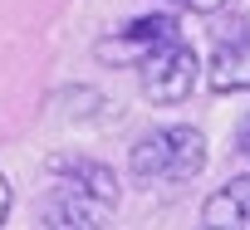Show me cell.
Returning <instances> with one entry per match:
<instances>
[{
	"mask_svg": "<svg viewBox=\"0 0 250 230\" xmlns=\"http://www.w3.org/2000/svg\"><path fill=\"white\" fill-rule=\"evenodd\" d=\"M172 5H187V10H196V15H221L230 0H172Z\"/></svg>",
	"mask_w": 250,
	"mask_h": 230,
	"instance_id": "9",
	"label": "cell"
},
{
	"mask_svg": "<svg viewBox=\"0 0 250 230\" xmlns=\"http://www.w3.org/2000/svg\"><path fill=\"white\" fill-rule=\"evenodd\" d=\"M196 78H201V59H196V49H191L187 39H172V44L152 49V54L138 64V83H143V98H147L152 108H177V103H187L191 88H196Z\"/></svg>",
	"mask_w": 250,
	"mask_h": 230,
	"instance_id": "2",
	"label": "cell"
},
{
	"mask_svg": "<svg viewBox=\"0 0 250 230\" xmlns=\"http://www.w3.org/2000/svg\"><path fill=\"white\" fill-rule=\"evenodd\" d=\"M211 93H250V25H235L216 39V54L206 64Z\"/></svg>",
	"mask_w": 250,
	"mask_h": 230,
	"instance_id": "4",
	"label": "cell"
},
{
	"mask_svg": "<svg viewBox=\"0 0 250 230\" xmlns=\"http://www.w3.org/2000/svg\"><path fill=\"white\" fill-rule=\"evenodd\" d=\"M108 206L103 201H93V196H83V191H74V186H54V196H49V206H44V225L49 230H98V225H108Z\"/></svg>",
	"mask_w": 250,
	"mask_h": 230,
	"instance_id": "6",
	"label": "cell"
},
{
	"mask_svg": "<svg viewBox=\"0 0 250 230\" xmlns=\"http://www.w3.org/2000/svg\"><path fill=\"white\" fill-rule=\"evenodd\" d=\"M49 176L83 191V196H93V201H103L108 211L118 206V176H113V167H103L93 157H49Z\"/></svg>",
	"mask_w": 250,
	"mask_h": 230,
	"instance_id": "5",
	"label": "cell"
},
{
	"mask_svg": "<svg viewBox=\"0 0 250 230\" xmlns=\"http://www.w3.org/2000/svg\"><path fill=\"white\" fill-rule=\"evenodd\" d=\"M201 225L211 230H250V176H230L221 191L201 201Z\"/></svg>",
	"mask_w": 250,
	"mask_h": 230,
	"instance_id": "7",
	"label": "cell"
},
{
	"mask_svg": "<svg viewBox=\"0 0 250 230\" xmlns=\"http://www.w3.org/2000/svg\"><path fill=\"white\" fill-rule=\"evenodd\" d=\"M240 152H245V157H250V123H245V128H240Z\"/></svg>",
	"mask_w": 250,
	"mask_h": 230,
	"instance_id": "11",
	"label": "cell"
},
{
	"mask_svg": "<svg viewBox=\"0 0 250 230\" xmlns=\"http://www.w3.org/2000/svg\"><path fill=\"white\" fill-rule=\"evenodd\" d=\"M59 103H69L64 113H74V118H93V113H103V108H98L103 93H93V88H74V93H64Z\"/></svg>",
	"mask_w": 250,
	"mask_h": 230,
	"instance_id": "8",
	"label": "cell"
},
{
	"mask_svg": "<svg viewBox=\"0 0 250 230\" xmlns=\"http://www.w3.org/2000/svg\"><path fill=\"white\" fill-rule=\"evenodd\" d=\"M10 206H15V191H10V176L0 172V225L10 220Z\"/></svg>",
	"mask_w": 250,
	"mask_h": 230,
	"instance_id": "10",
	"label": "cell"
},
{
	"mask_svg": "<svg viewBox=\"0 0 250 230\" xmlns=\"http://www.w3.org/2000/svg\"><path fill=\"white\" fill-rule=\"evenodd\" d=\"M172 39H182L177 15H143V20H128L118 35L98 39L93 54H98L108 69H138L152 49H162V44H172Z\"/></svg>",
	"mask_w": 250,
	"mask_h": 230,
	"instance_id": "3",
	"label": "cell"
},
{
	"mask_svg": "<svg viewBox=\"0 0 250 230\" xmlns=\"http://www.w3.org/2000/svg\"><path fill=\"white\" fill-rule=\"evenodd\" d=\"M206 157H211L206 133L177 123V128L143 133V137L133 142V152H128V172H133L138 181H147V186H152V181H191V176L206 172Z\"/></svg>",
	"mask_w": 250,
	"mask_h": 230,
	"instance_id": "1",
	"label": "cell"
}]
</instances>
